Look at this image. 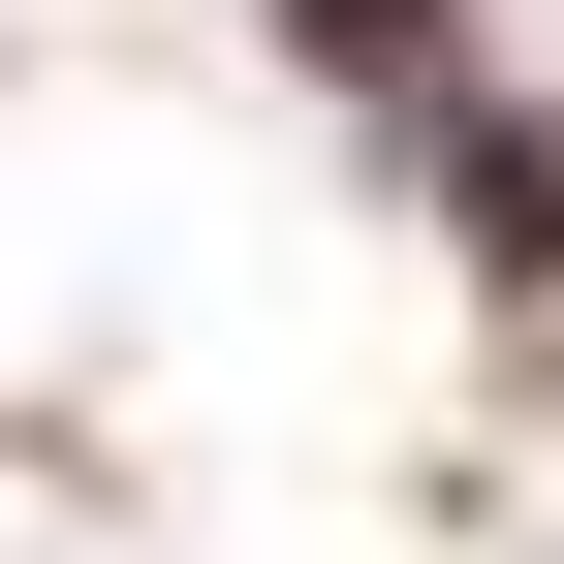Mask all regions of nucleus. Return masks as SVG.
<instances>
[{
    "label": "nucleus",
    "mask_w": 564,
    "mask_h": 564,
    "mask_svg": "<svg viewBox=\"0 0 564 564\" xmlns=\"http://www.w3.org/2000/svg\"><path fill=\"white\" fill-rule=\"evenodd\" d=\"M440 220L502 251V282H564V126H502V95H470V126H440Z\"/></svg>",
    "instance_id": "nucleus-2"
},
{
    "label": "nucleus",
    "mask_w": 564,
    "mask_h": 564,
    "mask_svg": "<svg viewBox=\"0 0 564 564\" xmlns=\"http://www.w3.org/2000/svg\"><path fill=\"white\" fill-rule=\"evenodd\" d=\"M282 63H345V95H377L408 158H440V126H470V32H440V0H282Z\"/></svg>",
    "instance_id": "nucleus-1"
}]
</instances>
